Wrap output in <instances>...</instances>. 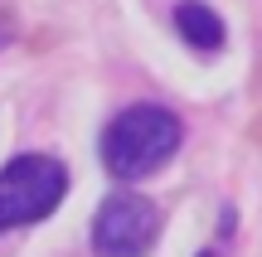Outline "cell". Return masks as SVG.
<instances>
[{
    "label": "cell",
    "instance_id": "obj_1",
    "mask_svg": "<svg viewBox=\"0 0 262 257\" xmlns=\"http://www.w3.org/2000/svg\"><path fill=\"white\" fill-rule=\"evenodd\" d=\"M180 141H185V126H180V116L170 112V107L131 102L102 131V165H107V175L122 180V184L146 180L160 165H170V155L180 151Z\"/></svg>",
    "mask_w": 262,
    "mask_h": 257
},
{
    "label": "cell",
    "instance_id": "obj_2",
    "mask_svg": "<svg viewBox=\"0 0 262 257\" xmlns=\"http://www.w3.org/2000/svg\"><path fill=\"white\" fill-rule=\"evenodd\" d=\"M68 194V165L54 155H15L0 165V233L49 219Z\"/></svg>",
    "mask_w": 262,
    "mask_h": 257
},
{
    "label": "cell",
    "instance_id": "obj_3",
    "mask_svg": "<svg viewBox=\"0 0 262 257\" xmlns=\"http://www.w3.org/2000/svg\"><path fill=\"white\" fill-rule=\"evenodd\" d=\"M160 238V204L136 190H112L93 214V257H146Z\"/></svg>",
    "mask_w": 262,
    "mask_h": 257
},
{
    "label": "cell",
    "instance_id": "obj_4",
    "mask_svg": "<svg viewBox=\"0 0 262 257\" xmlns=\"http://www.w3.org/2000/svg\"><path fill=\"white\" fill-rule=\"evenodd\" d=\"M175 29H180V39H185L189 49H199V54H214V49H224V39H228L224 19H219L204 0H180L175 5Z\"/></svg>",
    "mask_w": 262,
    "mask_h": 257
},
{
    "label": "cell",
    "instance_id": "obj_5",
    "mask_svg": "<svg viewBox=\"0 0 262 257\" xmlns=\"http://www.w3.org/2000/svg\"><path fill=\"white\" fill-rule=\"evenodd\" d=\"M15 39V29H10V15H5V5H0V49Z\"/></svg>",
    "mask_w": 262,
    "mask_h": 257
},
{
    "label": "cell",
    "instance_id": "obj_6",
    "mask_svg": "<svg viewBox=\"0 0 262 257\" xmlns=\"http://www.w3.org/2000/svg\"><path fill=\"white\" fill-rule=\"evenodd\" d=\"M199 257H214V252H199Z\"/></svg>",
    "mask_w": 262,
    "mask_h": 257
}]
</instances>
